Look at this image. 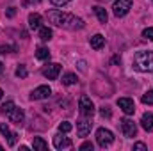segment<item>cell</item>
<instances>
[{
	"mask_svg": "<svg viewBox=\"0 0 153 151\" xmlns=\"http://www.w3.org/2000/svg\"><path fill=\"white\" fill-rule=\"evenodd\" d=\"M46 18H48V21L53 23L55 27H62V29H70V30L84 29V20H82V18H76L75 14H70V13L50 11V13H46Z\"/></svg>",
	"mask_w": 153,
	"mask_h": 151,
	"instance_id": "6da1fadb",
	"label": "cell"
},
{
	"mask_svg": "<svg viewBox=\"0 0 153 151\" xmlns=\"http://www.w3.org/2000/svg\"><path fill=\"white\" fill-rule=\"evenodd\" d=\"M134 68L137 71H143V73L153 71V52H150V50L135 52V55H134Z\"/></svg>",
	"mask_w": 153,
	"mask_h": 151,
	"instance_id": "7a4b0ae2",
	"label": "cell"
},
{
	"mask_svg": "<svg viewBox=\"0 0 153 151\" xmlns=\"http://www.w3.org/2000/svg\"><path fill=\"white\" fill-rule=\"evenodd\" d=\"M96 142H98V146L107 148V146H111L114 142V133L111 130H107V128H98V132H96Z\"/></svg>",
	"mask_w": 153,
	"mask_h": 151,
	"instance_id": "3957f363",
	"label": "cell"
},
{
	"mask_svg": "<svg viewBox=\"0 0 153 151\" xmlns=\"http://www.w3.org/2000/svg\"><path fill=\"white\" fill-rule=\"evenodd\" d=\"M132 4H134V0H116L114 5H112L114 16H117V18L126 16V14H128V11L132 9Z\"/></svg>",
	"mask_w": 153,
	"mask_h": 151,
	"instance_id": "277c9868",
	"label": "cell"
},
{
	"mask_svg": "<svg viewBox=\"0 0 153 151\" xmlns=\"http://www.w3.org/2000/svg\"><path fill=\"white\" fill-rule=\"evenodd\" d=\"M78 109H80V114L84 117H93V114H94V105H93V101H91L89 96H82L80 98Z\"/></svg>",
	"mask_w": 153,
	"mask_h": 151,
	"instance_id": "5b68a950",
	"label": "cell"
},
{
	"mask_svg": "<svg viewBox=\"0 0 153 151\" xmlns=\"http://www.w3.org/2000/svg\"><path fill=\"white\" fill-rule=\"evenodd\" d=\"M121 130H123V135H125V137L132 139V137H135V133H137V124H135L132 119H123V121H121Z\"/></svg>",
	"mask_w": 153,
	"mask_h": 151,
	"instance_id": "8992f818",
	"label": "cell"
},
{
	"mask_svg": "<svg viewBox=\"0 0 153 151\" xmlns=\"http://www.w3.org/2000/svg\"><path fill=\"white\" fill-rule=\"evenodd\" d=\"M117 107L126 114V115H132V114L135 112V103L130 98H119L117 100Z\"/></svg>",
	"mask_w": 153,
	"mask_h": 151,
	"instance_id": "52a82bcc",
	"label": "cell"
},
{
	"mask_svg": "<svg viewBox=\"0 0 153 151\" xmlns=\"http://www.w3.org/2000/svg\"><path fill=\"white\" fill-rule=\"evenodd\" d=\"M59 73H61V64H57V62H52V64L43 68V75L46 76L48 80H55L59 76Z\"/></svg>",
	"mask_w": 153,
	"mask_h": 151,
	"instance_id": "ba28073f",
	"label": "cell"
},
{
	"mask_svg": "<svg viewBox=\"0 0 153 151\" xmlns=\"http://www.w3.org/2000/svg\"><path fill=\"white\" fill-rule=\"evenodd\" d=\"M50 94H52L50 85H39V87H36V89L32 91L30 100H45V98H48Z\"/></svg>",
	"mask_w": 153,
	"mask_h": 151,
	"instance_id": "9c48e42d",
	"label": "cell"
},
{
	"mask_svg": "<svg viewBox=\"0 0 153 151\" xmlns=\"http://www.w3.org/2000/svg\"><path fill=\"white\" fill-rule=\"evenodd\" d=\"M91 128H93L91 119H80V121L76 123V133H78L80 137H87L89 132H91Z\"/></svg>",
	"mask_w": 153,
	"mask_h": 151,
	"instance_id": "30bf717a",
	"label": "cell"
},
{
	"mask_svg": "<svg viewBox=\"0 0 153 151\" xmlns=\"http://www.w3.org/2000/svg\"><path fill=\"white\" fill-rule=\"evenodd\" d=\"M53 146H55V150H64V148H71V141L61 132V133H57V135H53Z\"/></svg>",
	"mask_w": 153,
	"mask_h": 151,
	"instance_id": "8fae6325",
	"label": "cell"
},
{
	"mask_svg": "<svg viewBox=\"0 0 153 151\" xmlns=\"http://www.w3.org/2000/svg\"><path fill=\"white\" fill-rule=\"evenodd\" d=\"M0 132H2V135L7 139V146H14V144H16L18 135H16L14 132H11V130H9V126H7L5 123H2V124H0Z\"/></svg>",
	"mask_w": 153,
	"mask_h": 151,
	"instance_id": "7c38bea8",
	"label": "cell"
},
{
	"mask_svg": "<svg viewBox=\"0 0 153 151\" xmlns=\"http://www.w3.org/2000/svg\"><path fill=\"white\" fill-rule=\"evenodd\" d=\"M7 117H9V121H11V123H14V124H18V126H20V124L23 123V119H25V114H23L22 109L14 107L11 112L7 114Z\"/></svg>",
	"mask_w": 153,
	"mask_h": 151,
	"instance_id": "4fadbf2b",
	"label": "cell"
},
{
	"mask_svg": "<svg viewBox=\"0 0 153 151\" xmlns=\"http://www.w3.org/2000/svg\"><path fill=\"white\" fill-rule=\"evenodd\" d=\"M141 126L146 132H153V114L152 112H144L141 117Z\"/></svg>",
	"mask_w": 153,
	"mask_h": 151,
	"instance_id": "5bb4252c",
	"label": "cell"
},
{
	"mask_svg": "<svg viewBox=\"0 0 153 151\" xmlns=\"http://www.w3.org/2000/svg\"><path fill=\"white\" fill-rule=\"evenodd\" d=\"M89 43H91V48H94V50H102V48L105 46V38H103L102 34H94L93 38L89 39Z\"/></svg>",
	"mask_w": 153,
	"mask_h": 151,
	"instance_id": "9a60e30c",
	"label": "cell"
},
{
	"mask_svg": "<svg viewBox=\"0 0 153 151\" xmlns=\"http://www.w3.org/2000/svg\"><path fill=\"white\" fill-rule=\"evenodd\" d=\"M29 27H30L32 30L41 27V16H39L38 13H30V14H29Z\"/></svg>",
	"mask_w": 153,
	"mask_h": 151,
	"instance_id": "2e32d148",
	"label": "cell"
},
{
	"mask_svg": "<svg viewBox=\"0 0 153 151\" xmlns=\"http://www.w3.org/2000/svg\"><path fill=\"white\" fill-rule=\"evenodd\" d=\"M94 14H96V18L100 20V23H107V20H109V16H107V11H105L103 7H100V5H96V7H94Z\"/></svg>",
	"mask_w": 153,
	"mask_h": 151,
	"instance_id": "e0dca14e",
	"label": "cell"
},
{
	"mask_svg": "<svg viewBox=\"0 0 153 151\" xmlns=\"http://www.w3.org/2000/svg\"><path fill=\"white\" fill-rule=\"evenodd\" d=\"M32 146H34V150H36V151H46V150H48V144H46L41 137H34Z\"/></svg>",
	"mask_w": 153,
	"mask_h": 151,
	"instance_id": "ac0fdd59",
	"label": "cell"
},
{
	"mask_svg": "<svg viewBox=\"0 0 153 151\" xmlns=\"http://www.w3.org/2000/svg\"><path fill=\"white\" fill-rule=\"evenodd\" d=\"M36 59H39V61H46V59H50V52H48V48L39 46L38 50H36Z\"/></svg>",
	"mask_w": 153,
	"mask_h": 151,
	"instance_id": "d6986e66",
	"label": "cell"
},
{
	"mask_svg": "<svg viewBox=\"0 0 153 151\" xmlns=\"http://www.w3.org/2000/svg\"><path fill=\"white\" fill-rule=\"evenodd\" d=\"M39 39H41V41H50V39H52V29H48V27H39Z\"/></svg>",
	"mask_w": 153,
	"mask_h": 151,
	"instance_id": "ffe728a7",
	"label": "cell"
},
{
	"mask_svg": "<svg viewBox=\"0 0 153 151\" xmlns=\"http://www.w3.org/2000/svg\"><path fill=\"white\" fill-rule=\"evenodd\" d=\"M75 82H76L75 73H66V75H62V84H64V85H71V84H75Z\"/></svg>",
	"mask_w": 153,
	"mask_h": 151,
	"instance_id": "44dd1931",
	"label": "cell"
},
{
	"mask_svg": "<svg viewBox=\"0 0 153 151\" xmlns=\"http://www.w3.org/2000/svg\"><path fill=\"white\" fill-rule=\"evenodd\" d=\"M143 103L144 105H153V89H150V91H146L144 94H143Z\"/></svg>",
	"mask_w": 153,
	"mask_h": 151,
	"instance_id": "7402d4cb",
	"label": "cell"
},
{
	"mask_svg": "<svg viewBox=\"0 0 153 151\" xmlns=\"http://www.w3.org/2000/svg\"><path fill=\"white\" fill-rule=\"evenodd\" d=\"M14 107H16V105H14V101H13V100H9V101H5V103L2 105V110H0V112L4 114V115H7V114L14 109Z\"/></svg>",
	"mask_w": 153,
	"mask_h": 151,
	"instance_id": "603a6c76",
	"label": "cell"
},
{
	"mask_svg": "<svg viewBox=\"0 0 153 151\" xmlns=\"http://www.w3.org/2000/svg\"><path fill=\"white\" fill-rule=\"evenodd\" d=\"M71 123H68V121H62V123H59V132H62V133H68V132H71Z\"/></svg>",
	"mask_w": 153,
	"mask_h": 151,
	"instance_id": "cb8c5ba5",
	"label": "cell"
},
{
	"mask_svg": "<svg viewBox=\"0 0 153 151\" xmlns=\"http://www.w3.org/2000/svg\"><path fill=\"white\" fill-rule=\"evenodd\" d=\"M27 75H29V71H27V68H25L23 64H20V66L16 68V76H18V78H25Z\"/></svg>",
	"mask_w": 153,
	"mask_h": 151,
	"instance_id": "d4e9b609",
	"label": "cell"
},
{
	"mask_svg": "<svg viewBox=\"0 0 153 151\" xmlns=\"http://www.w3.org/2000/svg\"><path fill=\"white\" fill-rule=\"evenodd\" d=\"M14 50H16L14 44H2V46H0V53H4V55H5V53H11V52H14Z\"/></svg>",
	"mask_w": 153,
	"mask_h": 151,
	"instance_id": "484cf974",
	"label": "cell"
},
{
	"mask_svg": "<svg viewBox=\"0 0 153 151\" xmlns=\"http://www.w3.org/2000/svg\"><path fill=\"white\" fill-rule=\"evenodd\" d=\"M143 38L148 39V41H152V39H153V27H148V29H144V30H143Z\"/></svg>",
	"mask_w": 153,
	"mask_h": 151,
	"instance_id": "4316f807",
	"label": "cell"
},
{
	"mask_svg": "<svg viewBox=\"0 0 153 151\" xmlns=\"http://www.w3.org/2000/svg\"><path fill=\"white\" fill-rule=\"evenodd\" d=\"M100 114H102V117H111V115H112V112H111L109 107H102V109H100Z\"/></svg>",
	"mask_w": 153,
	"mask_h": 151,
	"instance_id": "83f0119b",
	"label": "cell"
},
{
	"mask_svg": "<svg viewBox=\"0 0 153 151\" xmlns=\"http://www.w3.org/2000/svg\"><path fill=\"white\" fill-rule=\"evenodd\" d=\"M93 148H94V146H93V142H84V144H82L78 150H80V151H87V150L93 151Z\"/></svg>",
	"mask_w": 153,
	"mask_h": 151,
	"instance_id": "f1b7e54d",
	"label": "cell"
},
{
	"mask_svg": "<svg viewBox=\"0 0 153 151\" xmlns=\"http://www.w3.org/2000/svg\"><path fill=\"white\" fill-rule=\"evenodd\" d=\"M134 150H148V146L144 142H135L134 144Z\"/></svg>",
	"mask_w": 153,
	"mask_h": 151,
	"instance_id": "f546056e",
	"label": "cell"
},
{
	"mask_svg": "<svg viewBox=\"0 0 153 151\" xmlns=\"http://www.w3.org/2000/svg\"><path fill=\"white\" fill-rule=\"evenodd\" d=\"M14 14H16V9H14V7H9V9H7V13H5V16H7V18H13Z\"/></svg>",
	"mask_w": 153,
	"mask_h": 151,
	"instance_id": "4dcf8cb0",
	"label": "cell"
},
{
	"mask_svg": "<svg viewBox=\"0 0 153 151\" xmlns=\"http://www.w3.org/2000/svg\"><path fill=\"white\" fill-rule=\"evenodd\" d=\"M53 5H64V4H68V2H71V0H50Z\"/></svg>",
	"mask_w": 153,
	"mask_h": 151,
	"instance_id": "1f68e13d",
	"label": "cell"
},
{
	"mask_svg": "<svg viewBox=\"0 0 153 151\" xmlns=\"http://www.w3.org/2000/svg\"><path fill=\"white\" fill-rule=\"evenodd\" d=\"M78 70H80V71H85V62H84V61L78 62Z\"/></svg>",
	"mask_w": 153,
	"mask_h": 151,
	"instance_id": "d6a6232c",
	"label": "cell"
},
{
	"mask_svg": "<svg viewBox=\"0 0 153 151\" xmlns=\"http://www.w3.org/2000/svg\"><path fill=\"white\" fill-rule=\"evenodd\" d=\"M2 71H4V64L0 62V73H2Z\"/></svg>",
	"mask_w": 153,
	"mask_h": 151,
	"instance_id": "836d02e7",
	"label": "cell"
},
{
	"mask_svg": "<svg viewBox=\"0 0 153 151\" xmlns=\"http://www.w3.org/2000/svg\"><path fill=\"white\" fill-rule=\"evenodd\" d=\"M2 96H4V91H2V89H0V100H2Z\"/></svg>",
	"mask_w": 153,
	"mask_h": 151,
	"instance_id": "e575fe53",
	"label": "cell"
},
{
	"mask_svg": "<svg viewBox=\"0 0 153 151\" xmlns=\"http://www.w3.org/2000/svg\"><path fill=\"white\" fill-rule=\"evenodd\" d=\"M32 2H41V0H32Z\"/></svg>",
	"mask_w": 153,
	"mask_h": 151,
	"instance_id": "d590c367",
	"label": "cell"
},
{
	"mask_svg": "<svg viewBox=\"0 0 153 151\" xmlns=\"http://www.w3.org/2000/svg\"><path fill=\"white\" fill-rule=\"evenodd\" d=\"M0 150H2V146H0Z\"/></svg>",
	"mask_w": 153,
	"mask_h": 151,
	"instance_id": "8d00e7d4",
	"label": "cell"
}]
</instances>
